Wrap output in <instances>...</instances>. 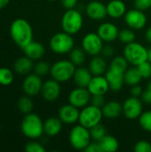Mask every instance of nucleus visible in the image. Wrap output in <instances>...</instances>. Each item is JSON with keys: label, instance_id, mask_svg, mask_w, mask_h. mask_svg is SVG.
Wrapping results in <instances>:
<instances>
[{"label": "nucleus", "instance_id": "obj_25", "mask_svg": "<svg viewBox=\"0 0 151 152\" xmlns=\"http://www.w3.org/2000/svg\"><path fill=\"white\" fill-rule=\"evenodd\" d=\"M62 128V122L59 118H49L44 122V132L46 135L53 137L59 134Z\"/></svg>", "mask_w": 151, "mask_h": 152}, {"label": "nucleus", "instance_id": "obj_11", "mask_svg": "<svg viewBox=\"0 0 151 152\" xmlns=\"http://www.w3.org/2000/svg\"><path fill=\"white\" fill-rule=\"evenodd\" d=\"M91 93L87 88L85 87H77L73 89L69 94V103L73 106L82 109L88 104H90Z\"/></svg>", "mask_w": 151, "mask_h": 152}, {"label": "nucleus", "instance_id": "obj_42", "mask_svg": "<svg viewBox=\"0 0 151 152\" xmlns=\"http://www.w3.org/2000/svg\"><path fill=\"white\" fill-rule=\"evenodd\" d=\"M142 101L144 103L150 104L151 105V81H150L147 85V88L145 91H143L142 94Z\"/></svg>", "mask_w": 151, "mask_h": 152}, {"label": "nucleus", "instance_id": "obj_13", "mask_svg": "<svg viewBox=\"0 0 151 152\" xmlns=\"http://www.w3.org/2000/svg\"><path fill=\"white\" fill-rule=\"evenodd\" d=\"M43 86V82L41 77L34 74H28L23 80L22 89L26 95L34 97L41 93V89Z\"/></svg>", "mask_w": 151, "mask_h": 152}, {"label": "nucleus", "instance_id": "obj_35", "mask_svg": "<svg viewBox=\"0 0 151 152\" xmlns=\"http://www.w3.org/2000/svg\"><path fill=\"white\" fill-rule=\"evenodd\" d=\"M139 124L143 130L151 133V110H147L142 113L139 118Z\"/></svg>", "mask_w": 151, "mask_h": 152}, {"label": "nucleus", "instance_id": "obj_39", "mask_svg": "<svg viewBox=\"0 0 151 152\" xmlns=\"http://www.w3.org/2000/svg\"><path fill=\"white\" fill-rule=\"evenodd\" d=\"M133 151L135 152H151V143L147 141L141 140L134 144Z\"/></svg>", "mask_w": 151, "mask_h": 152}, {"label": "nucleus", "instance_id": "obj_28", "mask_svg": "<svg viewBox=\"0 0 151 152\" xmlns=\"http://www.w3.org/2000/svg\"><path fill=\"white\" fill-rule=\"evenodd\" d=\"M124 77H125V83L131 86H133L134 85H139L142 79V77L137 66L128 68L125 72Z\"/></svg>", "mask_w": 151, "mask_h": 152}, {"label": "nucleus", "instance_id": "obj_48", "mask_svg": "<svg viewBox=\"0 0 151 152\" xmlns=\"http://www.w3.org/2000/svg\"><path fill=\"white\" fill-rule=\"evenodd\" d=\"M10 0H0V9H3L9 4Z\"/></svg>", "mask_w": 151, "mask_h": 152}, {"label": "nucleus", "instance_id": "obj_10", "mask_svg": "<svg viewBox=\"0 0 151 152\" xmlns=\"http://www.w3.org/2000/svg\"><path fill=\"white\" fill-rule=\"evenodd\" d=\"M143 112L142 101L139 97L131 96L127 98L123 103V114L130 120H134L140 118Z\"/></svg>", "mask_w": 151, "mask_h": 152}, {"label": "nucleus", "instance_id": "obj_18", "mask_svg": "<svg viewBox=\"0 0 151 152\" xmlns=\"http://www.w3.org/2000/svg\"><path fill=\"white\" fill-rule=\"evenodd\" d=\"M125 73L112 69L110 68L108 69V70L105 73V77L108 80L109 89L113 92H118L122 89L124 84H125Z\"/></svg>", "mask_w": 151, "mask_h": 152}, {"label": "nucleus", "instance_id": "obj_6", "mask_svg": "<svg viewBox=\"0 0 151 152\" xmlns=\"http://www.w3.org/2000/svg\"><path fill=\"white\" fill-rule=\"evenodd\" d=\"M91 140L90 130L80 124L75 126L69 134V143L77 151H85L91 142Z\"/></svg>", "mask_w": 151, "mask_h": 152}, {"label": "nucleus", "instance_id": "obj_34", "mask_svg": "<svg viewBox=\"0 0 151 152\" xmlns=\"http://www.w3.org/2000/svg\"><path fill=\"white\" fill-rule=\"evenodd\" d=\"M120 42L127 45L132 42L135 41V33L132 28H124L122 30H119L118 38Z\"/></svg>", "mask_w": 151, "mask_h": 152}, {"label": "nucleus", "instance_id": "obj_5", "mask_svg": "<svg viewBox=\"0 0 151 152\" xmlns=\"http://www.w3.org/2000/svg\"><path fill=\"white\" fill-rule=\"evenodd\" d=\"M74 39L72 35L62 31L54 34L49 42L51 50L57 54H66L69 53L74 48Z\"/></svg>", "mask_w": 151, "mask_h": 152}, {"label": "nucleus", "instance_id": "obj_15", "mask_svg": "<svg viewBox=\"0 0 151 152\" xmlns=\"http://www.w3.org/2000/svg\"><path fill=\"white\" fill-rule=\"evenodd\" d=\"M79 114H80L79 109L69 103L60 108L58 112V118L61 120L62 123L67 125H71L78 121Z\"/></svg>", "mask_w": 151, "mask_h": 152}, {"label": "nucleus", "instance_id": "obj_46", "mask_svg": "<svg viewBox=\"0 0 151 152\" xmlns=\"http://www.w3.org/2000/svg\"><path fill=\"white\" fill-rule=\"evenodd\" d=\"M143 91H142V86H140L139 85H134L132 86L131 88V94L132 96H134V97H141Z\"/></svg>", "mask_w": 151, "mask_h": 152}, {"label": "nucleus", "instance_id": "obj_12", "mask_svg": "<svg viewBox=\"0 0 151 152\" xmlns=\"http://www.w3.org/2000/svg\"><path fill=\"white\" fill-rule=\"evenodd\" d=\"M125 22L132 29H142L147 23V17L143 11L139 9H132L125 12Z\"/></svg>", "mask_w": 151, "mask_h": 152}, {"label": "nucleus", "instance_id": "obj_17", "mask_svg": "<svg viewBox=\"0 0 151 152\" xmlns=\"http://www.w3.org/2000/svg\"><path fill=\"white\" fill-rule=\"evenodd\" d=\"M87 16L93 20H102L108 15L106 5L100 1H91L85 9Z\"/></svg>", "mask_w": 151, "mask_h": 152}, {"label": "nucleus", "instance_id": "obj_22", "mask_svg": "<svg viewBox=\"0 0 151 152\" xmlns=\"http://www.w3.org/2000/svg\"><path fill=\"white\" fill-rule=\"evenodd\" d=\"M89 69L93 76L105 75L106 71L108 70V65L105 57L99 54L93 56L92 60L89 62Z\"/></svg>", "mask_w": 151, "mask_h": 152}, {"label": "nucleus", "instance_id": "obj_26", "mask_svg": "<svg viewBox=\"0 0 151 152\" xmlns=\"http://www.w3.org/2000/svg\"><path fill=\"white\" fill-rule=\"evenodd\" d=\"M13 69L15 72L20 75H28L34 69L33 60L29 59L26 55L23 57H20L15 61L13 64Z\"/></svg>", "mask_w": 151, "mask_h": 152}, {"label": "nucleus", "instance_id": "obj_20", "mask_svg": "<svg viewBox=\"0 0 151 152\" xmlns=\"http://www.w3.org/2000/svg\"><path fill=\"white\" fill-rule=\"evenodd\" d=\"M103 117L108 119H115L120 117L123 113V105L117 101H110L106 102L101 108Z\"/></svg>", "mask_w": 151, "mask_h": 152}, {"label": "nucleus", "instance_id": "obj_47", "mask_svg": "<svg viewBox=\"0 0 151 152\" xmlns=\"http://www.w3.org/2000/svg\"><path fill=\"white\" fill-rule=\"evenodd\" d=\"M145 37H146L147 41L151 44V26L147 29V31H146V33H145Z\"/></svg>", "mask_w": 151, "mask_h": 152}, {"label": "nucleus", "instance_id": "obj_41", "mask_svg": "<svg viewBox=\"0 0 151 152\" xmlns=\"http://www.w3.org/2000/svg\"><path fill=\"white\" fill-rule=\"evenodd\" d=\"M134 6L141 11H146L151 8V0H134Z\"/></svg>", "mask_w": 151, "mask_h": 152}, {"label": "nucleus", "instance_id": "obj_23", "mask_svg": "<svg viewBox=\"0 0 151 152\" xmlns=\"http://www.w3.org/2000/svg\"><path fill=\"white\" fill-rule=\"evenodd\" d=\"M93 77V76L91 73L89 69L79 67V68L76 69L74 76H73V79H74V82L77 86L87 88Z\"/></svg>", "mask_w": 151, "mask_h": 152}, {"label": "nucleus", "instance_id": "obj_49", "mask_svg": "<svg viewBox=\"0 0 151 152\" xmlns=\"http://www.w3.org/2000/svg\"><path fill=\"white\" fill-rule=\"evenodd\" d=\"M148 61L151 63V47L148 49Z\"/></svg>", "mask_w": 151, "mask_h": 152}, {"label": "nucleus", "instance_id": "obj_44", "mask_svg": "<svg viewBox=\"0 0 151 152\" xmlns=\"http://www.w3.org/2000/svg\"><path fill=\"white\" fill-rule=\"evenodd\" d=\"M61 5L66 9H74L77 4V0H61Z\"/></svg>", "mask_w": 151, "mask_h": 152}, {"label": "nucleus", "instance_id": "obj_16", "mask_svg": "<svg viewBox=\"0 0 151 152\" xmlns=\"http://www.w3.org/2000/svg\"><path fill=\"white\" fill-rule=\"evenodd\" d=\"M97 34L106 43H111L118 38L119 29L112 22H104L97 28Z\"/></svg>", "mask_w": 151, "mask_h": 152}, {"label": "nucleus", "instance_id": "obj_36", "mask_svg": "<svg viewBox=\"0 0 151 152\" xmlns=\"http://www.w3.org/2000/svg\"><path fill=\"white\" fill-rule=\"evenodd\" d=\"M34 72L40 76V77H44L45 75H47L48 73H50L51 70V66L49 65V63L45 62V61H38L36 65H34Z\"/></svg>", "mask_w": 151, "mask_h": 152}, {"label": "nucleus", "instance_id": "obj_24", "mask_svg": "<svg viewBox=\"0 0 151 152\" xmlns=\"http://www.w3.org/2000/svg\"><path fill=\"white\" fill-rule=\"evenodd\" d=\"M106 7L108 15L113 19H119L125 16L126 12V5L122 0H111Z\"/></svg>", "mask_w": 151, "mask_h": 152}, {"label": "nucleus", "instance_id": "obj_37", "mask_svg": "<svg viewBox=\"0 0 151 152\" xmlns=\"http://www.w3.org/2000/svg\"><path fill=\"white\" fill-rule=\"evenodd\" d=\"M142 78H150L151 77V63L149 61H146L137 66Z\"/></svg>", "mask_w": 151, "mask_h": 152}, {"label": "nucleus", "instance_id": "obj_45", "mask_svg": "<svg viewBox=\"0 0 151 152\" xmlns=\"http://www.w3.org/2000/svg\"><path fill=\"white\" fill-rule=\"evenodd\" d=\"M85 152H101V150L100 148V145L98 143V142H90L89 145L85 148V150L84 151Z\"/></svg>", "mask_w": 151, "mask_h": 152}, {"label": "nucleus", "instance_id": "obj_38", "mask_svg": "<svg viewBox=\"0 0 151 152\" xmlns=\"http://www.w3.org/2000/svg\"><path fill=\"white\" fill-rule=\"evenodd\" d=\"M25 151L27 152H45V149L41 143L31 141L26 144Z\"/></svg>", "mask_w": 151, "mask_h": 152}, {"label": "nucleus", "instance_id": "obj_29", "mask_svg": "<svg viewBox=\"0 0 151 152\" xmlns=\"http://www.w3.org/2000/svg\"><path fill=\"white\" fill-rule=\"evenodd\" d=\"M86 53L83 48H73L69 53V60L76 65L81 66L85 61Z\"/></svg>", "mask_w": 151, "mask_h": 152}, {"label": "nucleus", "instance_id": "obj_1", "mask_svg": "<svg viewBox=\"0 0 151 152\" xmlns=\"http://www.w3.org/2000/svg\"><path fill=\"white\" fill-rule=\"evenodd\" d=\"M10 35L13 42L21 49L33 41V29L28 21L19 18L14 20L10 27Z\"/></svg>", "mask_w": 151, "mask_h": 152}, {"label": "nucleus", "instance_id": "obj_4", "mask_svg": "<svg viewBox=\"0 0 151 152\" xmlns=\"http://www.w3.org/2000/svg\"><path fill=\"white\" fill-rule=\"evenodd\" d=\"M83 22L84 20L81 12L75 8L66 10L61 17V21L62 30L72 36L77 34L81 30Z\"/></svg>", "mask_w": 151, "mask_h": 152}, {"label": "nucleus", "instance_id": "obj_7", "mask_svg": "<svg viewBox=\"0 0 151 152\" xmlns=\"http://www.w3.org/2000/svg\"><path fill=\"white\" fill-rule=\"evenodd\" d=\"M124 56L128 63L133 66H139L148 61V49L138 42L127 44L124 48Z\"/></svg>", "mask_w": 151, "mask_h": 152}, {"label": "nucleus", "instance_id": "obj_40", "mask_svg": "<svg viewBox=\"0 0 151 152\" xmlns=\"http://www.w3.org/2000/svg\"><path fill=\"white\" fill-rule=\"evenodd\" d=\"M105 103H106V102H105L104 95H101V94H92L91 95L90 104L101 109Z\"/></svg>", "mask_w": 151, "mask_h": 152}, {"label": "nucleus", "instance_id": "obj_14", "mask_svg": "<svg viewBox=\"0 0 151 152\" xmlns=\"http://www.w3.org/2000/svg\"><path fill=\"white\" fill-rule=\"evenodd\" d=\"M42 97L49 102L56 101L61 94V86L60 83L54 79H49L43 83V86L41 89Z\"/></svg>", "mask_w": 151, "mask_h": 152}, {"label": "nucleus", "instance_id": "obj_50", "mask_svg": "<svg viewBox=\"0 0 151 152\" xmlns=\"http://www.w3.org/2000/svg\"><path fill=\"white\" fill-rule=\"evenodd\" d=\"M47 1H55V0H47Z\"/></svg>", "mask_w": 151, "mask_h": 152}, {"label": "nucleus", "instance_id": "obj_31", "mask_svg": "<svg viewBox=\"0 0 151 152\" xmlns=\"http://www.w3.org/2000/svg\"><path fill=\"white\" fill-rule=\"evenodd\" d=\"M128 64L129 63L124 55L123 56H117V57L112 59V61L109 64V68L112 69L125 73V70L128 69Z\"/></svg>", "mask_w": 151, "mask_h": 152}, {"label": "nucleus", "instance_id": "obj_2", "mask_svg": "<svg viewBox=\"0 0 151 152\" xmlns=\"http://www.w3.org/2000/svg\"><path fill=\"white\" fill-rule=\"evenodd\" d=\"M20 129L22 134L31 140L40 138L44 133V122L40 117L35 113H28L25 115L20 124Z\"/></svg>", "mask_w": 151, "mask_h": 152}, {"label": "nucleus", "instance_id": "obj_33", "mask_svg": "<svg viewBox=\"0 0 151 152\" xmlns=\"http://www.w3.org/2000/svg\"><path fill=\"white\" fill-rule=\"evenodd\" d=\"M13 73L8 68H0V85L4 86H10L13 82Z\"/></svg>", "mask_w": 151, "mask_h": 152}, {"label": "nucleus", "instance_id": "obj_9", "mask_svg": "<svg viewBox=\"0 0 151 152\" xmlns=\"http://www.w3.org/2000/svg\"><path fill=\"white\" fill-rule=\"evenodd\" d=\"M103 40L96 33L90 32L86 34L82 39V48L86 54L95 56L101 53L103 47Z\"/></svg>", "mask_w": 151, "mask_h": 152}, {"label": "nucleus", "instance_id": "obj_3", "mask_svg": "<svg viewBox=\"0 0 151 152\" xmlns=\"http://www.w3.org/2000/svg\"><path fill=\"white\" fill-rule=\"evenodd\" d=\"M76 65L70 60H61L51 66L52 78L59 83H65L73 78Z\"/></svg>", "mask_w": 151, "mask_h": 152}, {"label": "nucleus", "instance_id": "obj_27", "mask_svg": "<svg viewBox=\"0 0 151 152\" xmlns=\"http://www.w3.org/2000/svg\"><path fill=\"white\" fill-rule=\"evenodd\" d=\"M101 152H115L119 148L117 139L112 135L106 134L100 142H98Z\"/></svg>", "mask_w": 151, "mask_h": 152}, {"label": "nucleus", "instance_id": "obj_19", "mask_svg": "<svg viewBox=\"0 0 151 152\" xmlns=\"http://www.w3.org/2000/svg\"><path fill=\"white\" fill-rule=\"evenodd\" d=\"M87 89L91 94L104 95L109 90V86L105 76H93L87 86Z\"/></svg>", "mask_w": 151, "mask_h": 152}, {"label": "nucleus", "instance_id": "obj_32", "mask_svg": "<svg viewBox=\"0 0 151 152\" xmlns=\"http://www.w3.org/2000/svg\"><path fill=\"white\" fill-rule=\"evenodd\" d=\"M89 130H90L91 138L94 142H100L107 134L106 127L103 125H101V123L96 125V126H93Z\"/></svg>", "mask_w": 151, "mask_h": 152}, {"label": "nucleus", "instance_id": "obj_30", "mask_svg": "<svg viewBox=\"0 0 151 152\" xmlns=\"http://www.w3.org/2000/svg\"><path fill=\"white\" fill-rule=\"evenodd\" d=\"M17 106H18L19 110L21 113L25 114V115L28 114V113H31V111H32V110L34 108L33 102L30 99V96H28V95L20 97L18 100Z\"/></svg>", "mask_w": 151, "mask_h": 152}, {"label": "nucleus", "instance_id": "obj_43", "mask_svg": "<svg viewBox=\"0 0 151 152\" xmlns=\"http://www.w3.org/2000/svg\"><path fill=\"white\" fill-rule=\"evenodd\" d=\"M114 53H115L114 48L111 45H103V47L101 49V53L102 54V56H104L106 58H109V57L113 56Z\"/></svg>", "mask_w": 151, "mask_h": 152}, {"label": "nucleus", "instance_id": "obj_8", "mask_svg": "<svg viewBox=\"0 0 151 152\" xmlns=\"http://www.w3.org/2000/svg\"><path fill=\"white\" fill-rule=\"evenodd\" d=\"M103 118L102 110L101 108L95 107L92 104L82 108L79 114L78 122L80 125L90 129L93 126L101 123Z\"/></svg>", "mask_w": 151, "mask_h": 152}, {"label": "nucleus", "instance_id": "obj_21", "mask_svg": "<svg viewBox=\"0 0 151 152\" xmlns=\"http://www.w3.org/2000/svg\"><path fill=\"white\" fill-rule=\"evenodd\" d=\"M22 50L24 51L25 55L33 61L40 60L45 53L44 46L41 43L36 41H31Z\"/></svg>", "mask_w": 151, "mask_h": 152}]
</instances>
